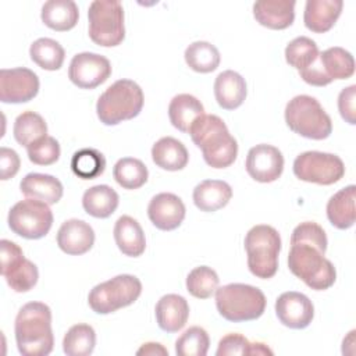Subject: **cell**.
Returning <instances> with one entry per match:
<instances>
[{
	"mask_svg": "<svg viewBox=\"0 0 356 356\" xmlns=\"http://www.w3.org/2000/svg\"><path fill=\"white\" fill-rule=\"evenodd\" d=\"M10 229L25 239H40L53 225V213L47 203L26 197L15 203L7 217Z\"/></svg>",
	"mask_w": 356,
	"mask_h": 356,
	"instance_id": "cell-10",
	"label": "cell"
},
{
	"mask_svg": "<svg viewBox=\"0 0 356 356\" xmlns=\"http://www.w3.org/2000/svg\"><path fill=\"white\" fill-rule=\"evenodd\" d=\"M96 345V332L89 324L72 325L63 339V350L68 356H89Z\"/></svg>",
	"mask_w": 356,
	"mask_h": 356,
	"instance_id": "cell-36",
	"label": "cell"
},
{
	"mask_svg": "<svg viewBox=\"0 0 356 356\" xmlns=\"http://www.w3.org/2000/svg\"><path fill=\"white\" fill-rule=\"evenodd\" d=\"M40 18L47 28L65 32L76 25L79 10L72 0H49L42 7Z\"/></svg>",
	"mask_w": 356,
	"mask_h": 356,
	"instance_id": "cell-27",
	"label": "cell"
},
{
	"mask_svg": "<svg viewBox=\"0 0 356 356\" xmlns=\"http://www.w3.org/2000/svg\"><path fill=\"white\" fill-rule=\"evenodd\" d=\"M204 114V107L200 100L189 93H181L171 99L168 104L170 122L178 131L189 132L193 121Z\"/></svg>",
	"mask_w": 356,
	"mask_h": 356,
	"instance_id": "cell-29",
	"label": "cell"
},
{
	"mask_svg": "<svg viewBox=\"0 0 356 356\" xmlns=\"http://www.w3.org/2000/svg\"><path fill=\"white\" fill-rule=\"evenodd\" d=\"M275 314L282 325L303 330L314 317V306L305 293L289 291L281 293L275 300Z\"/></svg>",
	"mask_w": 356,
	"mask_h": 356,
	"instance_id": "cell-16",
	"label": "cell"
},
{
	"mask_svg": "<svg viewBox=\"0 0 356 356\" xmlns=\"http://www.w3.org/2000/svg\"><path fill=\"white\" fill-rule=\"evenodd\" d=\"M266 303L263 291L253 285L228 284L216 291V306L220 316L232 323L257 320L264 313Z\"/></svg>",
	"mask_w": 356,
	"mask_h": 356,
	"instance_id": "cell-4",
	"label": "cell"
},
{
	"mask_svg": "<svg viewBox=\"0 0 356 356\" xmlns=\"http://www.w3.org/2000/svg\"><path fill=\"white\" fill-rule=\"evenodd\" d=\"M19 156L15 150L3 146L0 149V177L3 181L13 178L19 170Z\"/></svg>",
	"mask_w": 356,
	"mask_h": 356,
	"instance_id": "cell-45",
	"label": "cell"
},
{
	"mask_svg": "<svg viewBox=\"0 0 356 356\" xmlns=\"http://www.w3.org/2000/svg\"><path fill=\"white\" fill-rule=\"evenodd\" d=\"M156 320L159 327L165 332H178L184 328L189 317V305L186 299L177 293H168L156 303Z\"/></svg>",
	"mask_w": 356,
	"mask_h": 356,
	"instance_id": "cell-20",
	"label": "cell"
},
{
	"mask_svg": "<svg viewBox=\"0 0 356 356\" xmlns=\"http://www.w3.org/2000/svg\"><path fill=\"white\" fill-rule=\"evenodd\" d=\"M185 61L188 67L196 72L207 74L217 70L220 65V51L209 42H193L185 50Z\"/></svg>",
	"mask_w": 356,
	"mask_h": 356,
	"instance_id": "cell-33",
	"label": "cell"
},
{
	"mask_svg": "<svg viewBox=\"0 0 356 356\" xmlns=\"http://www.w3.org/2000/svg\"><path fill=\"white\" fill-rule=\"evenodd\" d=\"M193 203L200 211H217L228 204L232 197L231 186L221 179H204L193 189Z\"/></svg>",
	"mask_w": 356,
	"mask_h": 356,
	"instance_id": "cell-24",
	"label": "cell"
},
{
	"mask_svg": "<svg viewBox=\"0 0 356 356\" xmlns=\"http://www.w3.org/2000/svg\"><path fill=\"white\" fill-rule=\"evenodd\" d=\"M185 204L174 193L161 192L152 197L147 206V216L152 224L161 231L178 228L185 218Z\"/></svg>",
	"mask_w": 356,
	"mask_h": 356,
	"instance_id": "cell-17",
	"label": "cell"
},
{
	"mask_svg": "<svg viewBox=\"0 0 356 356\" xmlns=\"http://www.w3.org/2000/svg\"><path fill=\"white\" fill-rule=\"evenodd\" d=\"M136 355H152V356L153 355H164V356H168V350L161 343L146 342L136 350Z\"/></svg>",
	"mask_w": 356,
	"mask_h": 356,
	"instance_id": "cell-47",
	"label": "cell"
},
{
	"mask_svg": "<svg viewBox=\"0 0 356 356\" xmlns=\"http://www.w3.org/2000/svg\"><path fill=\"white\" fill-rule=\"evenodd\" d=\"M249 355H273V350L263 342H250Z\"/></svg>",
	"mask_w": 356,
	"mask_h": 356,
	"instance_id": "cell-48",
	"label": "cell"
},
{
	"mask_svg": "<svg viewBox=\"0 0 356 356\" xmlns=\"http://www.w3.org/2000/svg\"><path fill=\"white\" fill-rule=\"evenodd\" d=\"M188 134L193 143L202 150L207 165L213 168H227L236 160V139L229 134L225 122L218 115L203 114L197 117Z\"/></svg>",
	"mask_w": 356,
	"mask_h": 356,
	"instance_id": "cell-1",
	"label": "cell"
},
{
	"mask_svg": "<svg viewBox=\"0 0 356 356\" xmlns=\"http://www.w3.org/2000/svg\"><path fill=\"white\" fill-rule=\"evenodd\" d=\"M31 60L40 68L47 71H57L63 67L65 51L63 46L50 38L36 39L29 47Z\"/></svg>",
	"mask_w": 356,
	"mask_h": 356,
	"instance_id": "cell-32",
	"label": "cell"
},
{
	"mask_svg": "<svg viewBox=\"0 0 356 356\" xmlns=\"http://www.w3.org/2000/svg\"><path fill=\"white\" fill-rule=\"evenodd\" d=\"M111 75L110 61L97 53H78L68 67L70 81L81 89H95L104 83Z\"/></svg>",
	"mask_w": 356,
	"mask_h": 356,
	"instance_id": "cell-13",
	"label": "cell"
},
{
	"mask_svg": "<svg viewBox=\"0 0 356 356\" xmlns=\"http://www.w3.org/2000/svg\"><path fill=\"white\" fill-rule=\"evenodd\" d=\"M285 122L295 134L313 140H323L332 132L330 115L318 100L309 95H298L288 102Z\"/></svg>",
	"mask_w": 356,
	"mask_h": 356,
	"instance_id": "cell-7",
	"label": "cell"
},
{
	"mask_svg": "<svg viewBox=\"0 0 356 356\" xmlns=\"http://www.w3.org/2000/svg\"><path fill=\"white\" fill-rule=\"evenodd\" d=\"M114 241L121 253L129 257H139L146 249L145 232L131 216H121L115 221Z\"/></svg>",
	"mask_w": 356,
	"mask_h": 356,
	"instance_id": "cell-25",
	"label": "cell"
},
{
	"mask_svg": "<svg viewBox=\"0 0 356 356\" xmlns=\"http://www.w3.org/2000/svg\"><path fill=\"white\" fill-rule=\"evenodd\" d=\"M249 271L261 280L273 278L278 270L281 236L278 231L266 224L252 227L245 236Z\"/></svg>",
	"mask_w": 356,
	"mask_h": 356,
	"instance_id": "cell-6",
	"label": "cell"
},
{
	"mask_svg": "<svg viewBox=\"0 0 356 356\" xmlns=\"http://www.w3.org/2000/svg\"><path fill=\"white\" fill-rule=\"evenodd\" d=\"M113 177L124 189H139L146 184L149 171L139 159L122 157L115 163Z\"/></svg>",
	"mask_w": 356,
	"mask_h": 356,
	"instance_id": "cell-35",
	"label": "cell"
},
{
	"mask_svg": "<svg viewBox=\"0 0 356 356\" xmlns=\"http://www.w3.org/2000/svg\"><path fill=\"white\" fill-rule=\"evenodd\" d=\"M309 243L316 246L320 252L325 253L327 250V235L321 225L313 221L300 222L291 235V245L292 243Z\"/></svg>",
	"mask_w": 356,
	"mask_h": 356,
	"instance_id": "cell-42",
	"label": "cell"
},
{
	"mask_svg": "<svg viewBox=\"0 0 356 356\" xmlns=\"http://www.w3.org/2000/svg\"><path fill=\"white\" fill-rule=\"evenodd\" d=\"M106 159L102 152L93 147H85L74 153L71 170L81 179H93L104 172Z\"/></svg>",
	"mask_w": 356,
	"mask_h": 356,
	"instance_id": "cell-38",
	"label": "cell"
},
{
	"mask_svg": "<svg viewBox=\"0 0 356 356\" xmlns=\"http://www.w3.org/2000/svg\"><path fill=\"white\" fill-rule=\"evenodd\" d=\"M28 159L36 165H50L60 159V145L53 136H43L26 147Z\"/></svg>",
	"mask_w": 356,
	"mask_h": 356,
	"instance_id": "cell-41",
	"label": "cell"
},
{
	"mask_svg": "<svg viewBox=\"0 0 356 356\" xmlns=\"http://www.w3.org/2000/svg\"><path fill=\"white\" fill-rule=\"evenodd\" d=\"M318 63L324 74L331 79H348L355 72L353 56L342 47H330L318 54Z\"/></svg>",
	"mask_w": 356,
	"mask_h": 356,
	"instance_id": "cell-31",
	"label": "cell"
},
{
	"mask_svg": "<svg viewBox=\"0 0 356 356\" xmlns=\"http://www.w3.org/2000/svg\"><path fill=\"white\" fill-rule=\"evenodd\" d=\"M341 0H307L303 13L305 26L314 33L328 32L341 15Z\"/></svg>",
	"mask_w": 356,
	"mask_h": 356,
	"instance_id": "cell-21",
	"label": "cell"
},
{
	"mask_svg": "<svg viewBox=\"0 0 356 356\" xmlns=\"http://www.w3.org/2000/svg\"><path fill=\"white\" fill-rule=\"evenodd\" d=\"M18 352L24 356H46L53 350L51 310L42 302L25 303L14 324Z\"/></svg>",
	"mask_w": 356,
	"mask_h": 356,
	"instance_id": "cell-2",
	"label": "cell"
},
{
	"mask_svg": "<svg viewBox=\"0 0 356 356\" xmlns=\"http://www.w3.org/2000/svg\"><path fill=\"white\" fill-rule=\"evenodd\" d=\"M142 293V282L131 274H120L97 284L88 296L90 309L97 314H110L132 305Z\"/></svg>",
	"mask_w": 356,
	"mask_h": 356,
	"instance_id": "cell-8",
	"label": "cell"
},
{
	"mask_svg": "<svg viewBox=\"0 0 356 356\" xmlns=\"http://www.w3.org/2000/svg\"><path fill=\"white\" fill-rule=\"evenodd\" d=\"M356 85L343 88L338 96V110L341 117L350 125L356 124Z\"/></svg>",
	"mask_w": 356,
	"mask_h": 356,
	"instance_id": "cell-44",
	"label": "cell"
},
{
	"mask_svg": "<svg viewBox=\"0 0 356 356\" xmlns=\"http://www.w3.org/2000/svg\"><path fill=\"white\" fill-rule=\"evenodd\" d=\"M220 284L217 273L207 266L195 267L186 277V291L197 299L211 298Z\"/></svg>",
	"mask_w": 356,
	"mask_h": 356,
	"instance_id": "cell-39",
	"label": "cell"
},
{
	"mask_svg": "<svg viewBox=\"0 0 356 356\" xmlns=\"http://www.w3.org/2000/svg\"><path fill=\"white\" fill-rule=\"evenodd\" d=\"M293 174L305 182L332 185L345 175V165L341 157L332 153L309 150L300 153L293 161Z\"/></svg>",
	"mask_w": 356,
	"mask_h": 356,
	"instance_id": "cell-11",
	"label": "cell"
},
{
	"mask_svg": "<svg viewBox=\"0 0 356 356\" xmlns=\"http://www.w3.org/2000/svg\"><path fill=\"white\" fill-rule=\"evenodd\" d=\"M39 92L38 75L25 67L0 71V100L3 103H26Z\"/></svg>",
	"mask_w": 356,
	"mask_h": 356,
	"instance_id": "cell-14",
	"label": "cell"
},
{
	"mask_svg": "<svg viewBox=\"0 0 356 356\" xmlns=\"http://www.w3.org/2000/svg\"><path fill=\"white\" fill-rule=\"evenodd\" d=\"M153 163L167 171H179L186 167L189 153L182 142L172 136L159 139L152 147Z\"/></svg>",
	"mask_w": 356,
	"mask_h": 356,
	"instance_id": "cell-26",
	"label": "cell"
},
{
	"mask_svg": "<svg viewBox=\"0 0 356 356\" xmlns=\"http://www.w3.org/2000/svg\"><path fill=\"white\" fill-rule=\"evenodd\" d=\"M250 342L241 334L231 332L222 337L218 342L217 356H228V355H249Z\"/></svg>",
	"mask_w": 356,
	"mask_h": 356,
	"instance_id": "cell-43",
	"label": "cell"
},
{
	"mask_svg": "<svg viewBox=\"0 0 356 356\" xmlns=\"http://www.w3.org/2000/svg\"><path fill=\"white\" fill-rule=\"evenodd\" d=\"M142 107L143 92L140 86L131 79H118L99 96L96 113L104 125H117L139 115Z\"/></svg>",
	"mask_w": 356,
	"mask_h": 356,
	"instance_id": "cell-3",
	"label": "cell"
},
{
	"mask_svg": "<svg viewBox=\"0 0 356 356\" xmlns=\"http://www.w3.org/2000/svg\"><path fill=\"white\" fill-rule=\"evenodd\" d=\"M300 78L309 83V85H313V86H325L328 83H331L332 81L324 74L320 63H318V58L316 60V63L313 65H310L307 70L305 71H300L299 72Z\"/></svg>",
	"mask_w": 356,
	"mask_h": 356,
	"instance_id": "cell-46",
	"label": "cell"
},
{
	"mask_svg": "<svg viewBox=\"0 0 356 356\" xmlns=\"http://www.w3.org/2000/svg\"><path fill=\"white\" fill-rule=\"evenodd\" d=\"M0 260H1V275L7 285L18 293L31 291L39 278L38 267L28 259L24 257L22 249L8 241H0Z\"/></svg>",
	"mask_w": 356,
	"mask_h": 356,
	"instance_id": "cell-12",
	"label": "cell"
},
{
	"mask_svg": "<svg viewBox=\"0 0 356 356\" xmlns=\"http://www.w3.org/2000/svg\"><path fill=\"white\" fill-rule=\"evenodd\" d=\"M245 167L254 181L263 184L274 182L282 174L284 156L278 147L260 143L248 152Z\"/></svg>",
	"mask_w": 356,
	"mask_h": 356,
	"instance_id": "cell-15",
	"label": "cell"
},
{
	"mask_svg": "<svg viewBox=\"0 0 356 356\" xmlns=\"http://www.w3.org/2000/svg\"><path fill=\"white\" fill-rule=\"evenodd\" d=\"M118 193L108 185H95L82 196L83 210L95 218H107L118 207Z\"/></svg>",
	"mask_w": 356,
	"mask_h": 356,
	"instance_id": "cell-30",
	"label": "cell"
},
{
	"mask_svg": "<svg viewBox=\"0 0 356 356\" xmlns=\"http://www.w3.org/2000/svg\"><path fill=\"white\" fill-rule=\"evenodd\" d=\"M89 36L103 47L118 46L125 38L124 8L117 0H95L88 10Z\"/></svg>",
	"mask_w": 356,
	"mask_h": 356,
	"instance_id": "cell-9",
	"label": "cell"
},
{
	"mask_svg": "<svg viewBox=\"0 0 356 356\" xmlns=\"http://www.w3.org/2000/svg\"><path fill=\"white\" fill-rule=\"evenodd\" d=\"M254 19L268 29H286L295 19L293 0H260L253 4Z\"/></svg>",
	"mask_w": 356,
	"mask_h": 356,
	"instance_id": "cell-19",
	"label": "cell"
},
{
	"mask_svg": "<svg viewBox=\"0 0 356 356\" xmlns=\"http://www.w3.org/2000/svg\"><path fill=\"white\" fill-rule=\"evenodd\" d=\"M355 196L356 186L348 185L330 197L327 203V217L335 228L348 229L353 227L356 218Z\"/></svg>",
	"mask_w": 356,
	"mask_h": 356,
	"instance_id": "cell-28",
	"label": "cell"
},
{
	"mask_svg": "<svg viewBox=\"0 0 356 356\" xmlns=\"http://www.w3.org/2000/svg\"><path fill=\"white\" fill-rule=\"evenodd\" d=\"M318 47L314 40L307 36H298L285 47L286 63L299 72L307 70L318 58Z\"/></svg>",
	"mask_w": 356,
	"mask_h": 356,
	"instance_id": "cell-37",
	"label": "cell"
},
{
	"mask_svg": "<svg viewBox=\"0 0 356 356\" xmlns=\"http://www.w3.org/2000/svg\"><path fill=\"white\" fill-rule=\"evenodd\" d=\"M210 346V338L204 328L191 327L177 339L175 353L178 356H206Z\"/></svg>",
	"mask_w": 356,
	"mask_h": 356,
	"instance_id": "cell-40",
	"label": "cell"
},
{
	"mask_svg": "<svg viewBox=\"0 0 356 356\" xmlns=\"http://www.w3.org/2000/svg\"><path fill=\"white\" fill-rule=\"evenodd\" d=\"M246 93V82L241 74L227 70L217 75L214 81V96L221 108H238L245 102Z\"/></svg>",
	"mask_w": 356,
	"mask_h": 356,
	"instance_id": "cell-22",
	"label": "cell"
},
{
	"mask_svg": "<svg viewBox=\"0 0 356 356\" xmlns=\"http://www.w3.org/2000/svg\"><path fill=\"white\" fill-rule=\"evenodd\" d=\"M95 243V231L83 220L71 218L61 224L57 232L58 248L71 256H79L92 249Z\"/></svg>",
	"mask_w": 356,
	"mask_h": 356,
	"instance_id": "cell-18",
	"label": "cell"
},
{
	"mask_svg": "<svg viewBox=\"0 0 356 356\" xmlns=\"http://www.w3.org/2000/svg\"><path fill=\"white\" fill-rule=\"evenodd\" d=\"M13 134L21 146L28 147L31 143L46 136L47 124L40 114L35 111H24L15 118Z\"/></svg>",
	"mask_w": 356,
	"mask_h": 356,
	"instance_id": "cell-34",
	"label": "cell"
},
{
	"mask_svg": "<svg viewBox=\"0 0 356 356\" xmlns=\"http://www.w3.org/2000/svg\"><path fill=\"white\" fill-rule=\"evenodd\" d=\"M288 267L295 277L314 291L328 289L337 280L334 264L324 257L323 252L309 243L291 245Z\"/></svg>",
	"mask_w": 356,
	"mask_h": 356,
	"instance_id": "cell-5",
	"label": "cell"
},
{
	"mask_svg": "<svg viewBox=\"0 0 356 356\" xmlns=\"http://www.w3.org/2000/svg\"><path fill=\"white\" fill-rule=\"evenodd\" d=\"M21 192L31 199L44 202L47 204H56L63 197V184L53 175L29 172L26 174L21 184Z\"/></svg>",
	"mask_w": 356,
	"mask_h": 356,
	"instance_id": "cell-23",
	"label": "cell"
}]
</instances>
